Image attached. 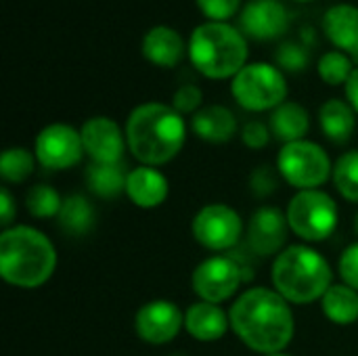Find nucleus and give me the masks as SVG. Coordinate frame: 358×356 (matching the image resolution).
I'll use <instances>...</instances> for the list:
<instances>
[{
    "mask_svg": "<svg viewBox=\"0 0 358 356\" xmlns=\"http://www.w3.org/2000/svg\"><path fill=\"white\" fill-rule=\"evenodd\" d=\"M296 2H313V0H296Z\"/></svg>",
    "mask_w": 358,
    "mask_h": 356,
    "instance_id": "obj_40",
    "label": "nucleus"
},
{
    "mask_svg": "<svg viewBox=\"0 0 358 356\" xmlns=\"http://www.w3.org/2000/svg\"><path fill=\"white\" fill-rule=\"evenodd\" d=\"M334 183L344 199L358 204V149L344 153L336 162Z\"/></svg>",
    "mask_w": 358,
    "mask_h": 356,
    "instance_id": "obj_27",
    "label": "nucleus"
},
{
    "mask_svg": "<svg viewBox=\"0 0 358 356\" xmlns=\"http://www.w3.org/2000/svg\"><path fill=\"white\" fill-rule=\"evenodd\" d=\"M210 21H227L239 13L241 0H195Z\"/></svg>",
    "mask_w": 358,
    "mask_h": 356,
    "instance_id": "obj_32",
    "label": "nucleus"
},
{
    "mask_svg": "<svg viewBox=\"0 0 358 356\" xmlns=\"http://www.w3.org/2000/svg\"><path fill=\"white\" fill-rule=\"evenodd\" d=\"M189 59L210 80L235 78L248 65L245 34L227 21H206L189 38Z\"/></svg>",
    "mask_w": 358,
    "mask_h": 356,
    "instance_id": "obj_4",
    "label": "nucleus"
},
{
    "mask_svg": "<svg viewBox=\"0 0 358 356\" xmlns=\"http://www.w3.org/2000/svg\"><path fill=\"white\" fill-rule=\"evenodd\" d=\"M25 206L27 212L36 218H50V216H59L63 199L59 197V193L48 187V185H36L27 191L25 197Z\"/></svg>",
    "mask_w": 358,
    "mask_h": 356,
    "instance_id": "obj_29",
    "label": "nucleus"
},
{
    "mask_svg": "<svg viewBox=\"0 0 358 356\" xmlns=\"http://www.w3.org/2000/svg\"><path fill=\"white\" fill-rule=\"evenodd\" d=\"M264 356H289V355H285V353H275V355H264Z\"/></svg>",
    "mask_w": 358,
    "mask_h": 356,
    "instance_id": "obj_38",
    "label": "nucleus"
},
{
    "mask_svg": "<svg viewBox=\"0 0 358 356\" xmlns=\"http://www.w3.org/2000/svg\"><path fill=\"white\" fill-rule=\"evenodd\" d=\"M126 141L132 155L143 166H164L172 162L187 141L182 115L164 103H143L132 109L126 122Z\"/></svg>",
    "mask_w": 358,
    "mask_h": 356,
    "instance_id": "obj_2",
    "label": "nucleus"
},
{
    "mask_svg": "<svg viewBox=\"0 0 358 356\" xmlns=\"http://www.w3.org/2000/svg\"><path fill=\"white\" fill-rule=\"evenodd\" d=\"M289 27V13L281 0H252L239 13V29L254 40H277Z\"/></svg>",
    "mask_w": 358,
    "mask_h": 356,
    "instance_id": "obj_13",
    "label": "nucleus"
},
{
    "mask_svg": "<svg viewBox=\"0 0 358 356\" xmlns=\"http://www.w3.org/2000/svg\"><path fill=\"white\" fill-rule=\"evenodd\" d=\"M57 266L52 241L31 227H10L0 235V275L8 285L34 290L44 285Z\"/></svg>",
    "mask_w": 358,
    "mask_h": 356,
    "instance_id": "obj_3",
    "label": "nucleus"
},
{
    "mask_svg": "<svg viewBox=\"0 0 358 356\" xmlns=\"http://www.w3.org/2000/svg\"><path fill=\"white\" fill-rule=\"evenodd\" d=\"M340 275L346 285L358 292V241L344 250L340 258Z\"/></svg>",
    "mask_w": 358,
    "mask_h": 356,
    "instance_id": "obj_35",
    "label": "nucleus"
},
{
    "mask_svg": "<svg viewBox=\"0 0 358 356\" xmlns=\"http://www.w3.org/2000/svg\"><path fill=\"white\" fill-rule=\"evenodd\" d=\"M277 185H279L277 174H275V170L268 168V166H260V168L254 170L252 176H250V189H252V193L258 195V197H266V195L275 193Z\"/></svg>",
    "mask_w": 358,
    "mask_h": 356,
    "instance_id": "obj_33",
    "label": "nucleus"
},
{
    "mask_svg": "<svg viewBox=\"0 0 358 356\" xmlns=\"http://www.w3.org/2000/svg\"><path fill=\"white\" fill-rule=\"evenodd\" d=\"M193 132L208 143H229L237 132V120L233 111L224 105L201 107L193 115Z\"/></svg>",
    "mask_w": 358,
    "mask_h": 356,
    "instance_id": "obj_20",
    "label": "nucleus"
},
{
    "mask_svg": "<svg viewBox=\"0 0 358 356\" xmlns=\"http://www.w3.org/2000/svg\"><path fill=\"white\" fill-rule=\"evenodd\" d=\"M235 101L248 111H268L285 103L287 80L271 63H248L231 82Z\"/></svg>",
    "mask_w": 358,
    "mask_h": 356,
    "instance_id": "obj_6",
    "label": "nucleus"
},
{
    "mask_svg": "<svg viewBox=\"0 0 358 356\" xmlns=\"http://www.w3.org/2000/svg\"><path fill=\"white\" fill-rule=\"evenodd\" d=\"M346 99H348L350 107L358 113V67H355L352 76L346 82Z\"/></svg>",
    "mask_w": 358,
    "mask_h": 356,
    "instance_id": "obj_37",
    "label": "nucleus"
},
{
    "mask_svg": "<svg viewBox=\"0 0 358 356\" xmlns=\"http://www.w3.org/2000/svg\"><path fill=\"white\" fill-rule=\"evenodd\" d=\"M231 329L260 355L283 353L294 338V315L277 290L252 287L241 294L229 311Z\"/></svg>",
    "mask_w": 358,
    "mask_h": 356,
    "instance_id": "obj_1",
    "label": "nucleus"
},
{
    "mask_svg": "<svg viewBox=\"0 0 358 356\" xmlns=\"http://www.w3.org/2000/svg\"><path fill=\"white\" fill-rule=\"evenodd\" d=\"M34 172V155L23 147H10L0 157V176L6 183H23Z\"/></svg>",
    "mask_w": 358,
    "mask_h": 356,
    "instance_id": "obj_28",
    "label": "nucleus"
},
{
    "mask_svg": "<svg viewBox=\"0 0 358 356\" xmlns=\"http://www.w3.org/2000/svg\"><path fill=\"white\" fill-rule=\"evenodd\" d=\"M287 216L277 208H260L252 214L248 225V243L258 256H279L287 239Z\"/></svg>",
    "mask_w": 358,
    "mask_h": 356,
    "instance_id": "obj_15",
    "label": "nucleus"
},
{
    "mask_svg": "<svg viewBox=\"0 0 358 356\" xmlns=\"http://www.w3.org/2000/svg\"><path fill=\"white\" fill-rule=\"evenodd\" d=\"M355 231H357V235H358V214H357V218H355Z\"/></svg>",
    "mask_w": 358,
    "mask_h": 356,
    "instance_id": "obj_39",
    "label": "nucleus"
},
{
    "mask_svg": "<svg viewBox=\"0 0 358 356\" xmlns=\"http://www.w3.org/2000/svg\"><path fill=\"white\" fill-rule=\"evenodd\" d=\"M323 31L338 50L358 63V6L348 2L331 6L323 15Z\"/></svg>",
    "mask_w": 358,
    "mask_h": 356,
    "instance_id": "obj_16",
    "label": "nucleus"
},
{
    "mask_svg": "<svg viewBox=\"0 0 358 356\" xmlns=\"http://www.w3.org/2000/svg\"><path fill=\"white\" fill-rule=\"evenodd\" d=\"M279 174L296 189H319L334 172L327 151L313 141H296L281 147L277 157Z\"/></svg>",
    "mask_w": 358,
    "mask_h": 356,
    "instance_id": "obj_7",
    "label": "nucleus"
},
{
    "mask_svg": "<svg viewBox=\"0 0 358 356\" xmlns=\"http://www.w3.org/2000/svg\"><path fill=\"white\" fill-rule=\"evenodd\" d=\"M59 227L69 235H86L94 225V210L90 201L82 195H69L63 199L59 212Z\"/></svg>",
    "mask_w": 358,
    "mask_h": 356,
    "instance_id": "obj_25",
    "label": "nucleus"
},
{
    "mask_svg": "<svg viewBox=\"0 0 358 356\" xmlns=\"http://www.w3.org/2000/svg\"><path fill=\"white\" fill-rule=\"evenodd\" d=\"M241 138L243 143L250 147V149H262L268 145V138H271V128L260 122V120H252L243 126V132H241Z\"/></svg>",
    "mask_w": 358,
    "mask_h": 356,
    "instance_id": "obj_34",
    "label": "nucleus"
},
{
    "mask_svg": "<svg viewBox=\"0 0 358 356\" xmlns=\"http://www.w3.org/2000/svg\"><path fill=\"white\" fill-rule=\"evenodd\" d=\"M185 327L182 311L170 300H153L138 308L134 319V329L138 338L147 344H168Z\"/></svg>",
    "mask_w": 358,
    "mask_h": 356,
    "instance_id": "obj_12",
    "label": "nucleus"
},
{
    "mask_svg": "<svg viewBox=\"0 0 358 356\" xmlns=\"http://www.w3.org/2000/svg\"><path fill=\"white\" fill-rule=\"evenodd\" d=\"M201 101H203V92L199 86L195 84H185L180 86L176 92H174V99H172V107L182 115V113H197L199 107H201Z\"/></svg>",
    "mask_w": 358,
    "mask_h": 356,
    "instance_id": "obj_31",
    "label": "nucleus"
},
{
    "mask_svg": "<svg viewBox=\"0 0 358 356\" xmlns=\"http://www.w3.org/2000/svg\"><path fill=\"white\" fill-rule=\"evenodd\" d=\"M329 262L306 245L285 248L273 262L275 290L294 304H310L321 300L334 285Z\"/></svg>",
    "mask_w": 358,
    "mask_h": 356,
    "instance_id": "obj_5",
    "label": "nucleus"
},
{
    "mask_svg": "<svg viewBox=\"0 0 358 356\" xmlns=\"http://www.w3.org/2000/svg\"><path fill=\"white\" fill-rule=\"evenodd\" d=\"M80 134H82L84 151L88 153L92 162H99V164L122 162L128 141L122 128L117 126V122H113L111 118H105V115L90 118L88 122H84Z\"/></svg>",
    "mask_w": 358,
    "mask_h": 356,
    "instance_id": "obj_14",
    "label": "nucleus"
},
{
    "mask_svg": "<svg viewBox=\"0 0 358 356\" xmlns=\"http://www.w3.org/2000/svg\"><path fill=\"white\" fill-rule=\"evenodd\" d=\"M319 122L325 132V136L331 143L344 145L350 141L355 128H357V115L350 103L340 101V99H329L321 111H319Z\"/></svg>",
    "mask_w": 358,
    "mask_h": 356,
    "instance_id": "obj_22",
    "label": "nucleus"
},
{
    "mask_svg": "<svg viewBox=\"0 0 358 356\" xmlns=\"http://www.w3.org/2000/svg\"><path fill=\"white\" fill-rule=\"evenodd\" d=\"M128 174L130 172H126L122 162H113V164L92 162L86 170V183L94 195L105 197V199H113L126 191Z\"/></svg>",
    "mask_w": 358,
    "mask_h": 356,
    "instance_id": "obj_23",
    "label": "nucleus"
},
{
    "mask_svg": "<svg viewBox=\"0 0 358 356\" xmlns=\"http://www.w3.org/2000/svg\"><path fill=\"white\" fill-rule=\"evenodd\" d=\"M241 216L224 204H210L201 208L193 218L195 241L212 252H224L235 248L241 239Z\"/></svg>",
    "mask_w": 358,
    "mask_h": 356,
    "instance_id": "obj_9",
    "label": "nucleus"
},
{
    "mask_svg": "<svg viewBox=\"0 0 358 356\" xmlns=\"http://www.w3.org/2000/svg\"><path fill=\"white\" fill-rule=\"evenodd\" d=\"M268 128H271L273 136H277L281 143L287 145V143L304 141V136L310 128V118L302 105L285 101L283 105L273 109Z\"/></svg>",
    "mask_w": 358,
    "mask_h": 356,
    "instance_id": "obj_21",
    "label": "nucleus"
},
{
    "mask_svg": "<svg viewBox=\"0 0 358 356\" xmlns=\"http://www.w3.org/2000/svg\"><path fill=\"white\" fill-rule=\"evenodd\" d=\"M168 191H170L168 178L153 166H138L128 174L126 195L134 206L143 210L162 206L168 197Z\"/></svg>",
    "mask_w": 358,
    "mask_h": 356,
    "instance_id": "obj_18",
    "label": "nucleus"
},
{
    "mask_svg": "<svg viewBox=\"0 0 358 356\" xmlns=\"http://www.w3.org/2000/svg\"><path fill=\"white\" fill-rule=\"evenodd\" d=\"M185 52H189V44L170 25H155L143 38V57L157 67H176Z\"/></svg>",
    "mask_w": 358,
    "mask_h": 356,
    "instance_id": "obj_17",
    "label": "nucleus"
},
{
    "mask_svg": "<svg viewBox=\"0 0 358 356\" xmlns=\"http://www.w3.org/2000/svg\"><path fill=\"white\" fill-rule=\"evenodd\" d=\"M275 59L279 63V69H285V71H302L308 67L310 63V52L306 46H302L300 42H281L277 46V52H275Z\"/></svg>",
    "mask_w": 358,
    "mask_h": 356,
    "instance_id": "obj_30",
    "label": "nucleus"
},
{
    "mask_svg": "<svg viewBox=\"0 0 358 356\" xmlns=\"http://www.w3.org/2000/svg\"><path fill=\"white\" fill-rule=\"evenodd\" d=\"M0 218H2L0 222L4 227L10 225L13 218H15V201H13V197H10V193L6 189L0 191Z\"/></svg>",
    "mask_w": 358,
    "mask_h": 356,
    "instance_id": "obj_36",
    "label": "nucleus"
},
{
    "mask_svg": "<svg viewBox=\"0 0 358 356\" xmlns=\"http://www.w3.org/2000/svg\"><path fill=\"white\" fill-rule=\"evenodd\" d=\"M243 283V271L231 256L206 258L193 271V292L203 302L220 304L233 298Z\"/></svg>",
    "mask_w": 358,
    "mask_h": 356,
    "instance_id": "obj_10",
    "label": "nucleus"
},
{
    "mask_svg": "<svg viewBox=\"0 0 358 356\" xmlns=\"http://www.w3.org/2000/svg\"><path fill=\"white\" fill-rule=\"evenodd\" d=\"M285 216L289 229L304 241H323L331 237L338 227V206L319 189L298 191L289 201Z\"/></svg>",
    "mask_w": 358,
    "mask_h": 356,
    "instance_id": "obj_8",
    "label": "nucleus"
},
{
    "mask_svg": "<svg viewBox=\"0 0 358 356\" xmlns=\"http://www.w3.org/2000/svg\"><path fill=\"white\" fill-rule=\"evenodd\" d=\"M82 134L67 124H50L36 136L34 155L46 170H65L82 159Z\"/></svg>",
    "mask_w": 358,
    "mask_h": 356,
    "instance_id": "obj_11",
    "label": "nucleus"
},
{
    "mask_svg": "<svg viewBox=\"0 0 358 356\" xmlns=\"http://www.w3.org/2000/svg\"><path fill=\"white\" fill-rule=\"evenodd\" d=\"M355 71V61L350 55L342 50H329L319 59V76L329 86H340L348 82V78Z\"/></svg>",
    "mask_w": 358,
    "mask_h": 356,
    "instance_id": "obj_26",
    "label": "nucleus"
},
{
    "mask_svg": "<svg viewBox=\"0 0 358 356\" xmlns=\"http://www.w3.org/2000/svg\"><path fill=\"white\" fill-rule=\"evenodd\" d=\"M325 317L336 325H352L358 321V292L346 283H336L321 298Z\"/></svg>",
    "mask_w": 358,
    "mask_h": 356,
    "instance_id": "obj_24",
    "label": "nucleus"
},
{
    "mask_svg": "<svg viewBox=\"0 0 358 356\" xmlns=\"http://www.w3.org/2000/svg\"><path fill=\"white\" fill-rule=\"evenodd\" d=\"M231 321L229 315L212 302H195L189 306V311L185 313V329L189 332L191 338L199 340V342H216L220 340L227 329H229Z\"/></svg>",
    "mask_w": 358,
    "mask_h": 356,
    "instance_id": "obj_19",
    "label": "nucleus"
}]
</instances>
